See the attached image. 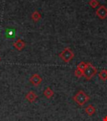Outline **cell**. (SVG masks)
Segmentation results:
<instances>
[{"label":"cell","mask_w":107,"mask_h":121,"mask_svg":"<svg viewBox=\"0 0 107 121\" xmlns=\"http://www.w3.org/2000/svg\"><path fill=\"white\" fill-rule=\"evenodd\" d=\"M73 99L78 105L83 106V105H85V104L90 100V97H89L84 91L80 90L73 97Z\"/></svg>","instance_id":"6da1fadb"},{"label":"cell","mask_w":107,"mask_h":121,"mask_svg":"<svg viewBox=\"0 0 107 121\" xmlns=\"http://www.w3.org/2000/svg\"><path fill=\"white\" fill-rule=\"evenodd\" d=\"M59 56L60 59H62L64 62H70L75 57V54H74V52L71 51L70 48L67 47L60 52Z\"/></svg>","instance_id":"7a4b0ae2"},{"label":"cell","mask_w":107,"mask_h":121,"mask_svg":"<svg viewBox=\"0 0 107 121\" xmlns=\"http://www.w3.org/2000/svg\"><path fill=\"white\" fill-rule=\"evenodd\" d=\"M95 74H97L96 67H95L91 63H87L86 67H85V71L83 72V76L85 78V79L90 80Z\"/></svg>","instance_id":"3957f363"},{"label":"cell","mask_w":107,"mask_h":121,"mask_svg":"<svg viewBox=\"0 0 107 121\" xmlns=\"http://www.w3.org/2000/svg\"><path fill=\"white\" fill-rule=\"evenodd\" d=\"M95 13L100 19H105L107 18V8L105 5H100L96 9Z\"/></svg>","instance_id":"277c9868"},{"label":"cell","mask_w":107,"mask_h":121,"mask_svg":"<svg viewBox=\"0 0 107 121\" xmlns=\"http://www.w3.org/2000/svg\"><path fill=\"white\" fill-rule=\"evenodd\" d=\"M29 82L32 83L34 86H39L42 82V78L39 74H34V75L29 78Z\"/></svg>","instance_id":"5b68a950"},{"label":"cell","mask_w":107,"mask_h":121,"mask_svg":"<svg viewBox=\"0 0 107 121\" xmlns=\"http://www.w3.org/2000/svg\"><path fill=\"white\" fill-rule=\"evenodd\" d=\"M38 95L34 93V91H29L28 93H27V94L25 95V98L28 101L29 103H34V101L37 99Z\"/></svg>","instance_id":"8992f818"},{"label":"cell","mask_w":107,"mask_h":121,"mask_svg":"<svg viewBox=\"0 0 107 121\" xmlns=\"http://www.w3.org/2000/svg\"><path fill=\"white\" fill-rule=\"evenodd\" d=\"M13 47L17 50V51H22V50L25 47V42L24 41V40L19 39V40H16V41L13 43Z\"/></svg>","instance_id":"52a82bcc"},{"label":"cell","mask_w":107,"mask_h":121,"mask_svg":"<svg viewBox=\"0 0 107 121\" xmlns=\"http://www.w3.org/2000/svg\"><path fill=\"white\" fill-rule=\"evenodd\" d=\"M85 111L89 116H91L95 113V108L92 104H90V105H88L86 108H85Z\"/></svg>","instance_id":"ba28073f"},{"label":"cell","mask_w":107,"mask_h":121,"mask_svg":"<svg viewBox=\"0 0 107 121\" xmlns=\"http://www.w3.org/2000/svg\"><path fill=\"white\" fill-rule=\"evenodd\" d=\"M44 95L45 98H51L54 96V91H53L50 87H47V88L44 91Z\"/></svg>","instance_id":"9c48e42d"},{"label":"cell","mask_w":107,"mask_h":121,"mask_svg":"<svg viewBox=\"0 0 107 121\" xmlns=\"http://www.w3.org/2000/svg\"><path fill=\"white\" fill-rule=\"evenodd\" d=\"M41 17L42 16H41V14H40V13L39 11H37V10L33 12L32 15H31V19H32L34 22H38V21L41 19Z\"/></svg>","instance_id":"30bf717a"},{"label":"cell","mask_w":107,"mask_h":121,"mask_svg":"<svg viewBox=\"0 0 107 121\" xmlns=\"http://www.w3.org/2000/svg\"><path fill=\"white\" fill-rule=\"evenodd\" d=\"M99 78L101 79L102 81H106L107 80V71L106 70H102L99 73Z\"/></svg>","instance_id":"8fae6325"},{"label":"cell","mask_w":107,"mask_h":121,"mask_svg":"<svg viewBox=\"0 0 107 121\" xmlns=\"http://www.w3.org/2000/svg\"><path fill=\"white\" fill-rule=\"evenodd\" d=\"M99 2H98L97 0H90V2H89V5L90 7L92 8V9H95L96 7L99 6Z\"/></svg>","instance_id":"7c38bea8"},{"label":"cell","mask_w":107,"mask_h":121,"mask_svg":"<svg viewBox=\"0 0 107 121\" xmlns=\"http://www.w3.org/2000/svg\"><path fill=\"white\" fill-rule=\"evenodd\" d=\"M86 66H87V63H85V62H80L77 66V68L79 69V70H80L81 72H84V71H85V67H86Z\"/></svg>","instance_id":"4fadbf2b"},{"label":"cell","mask_w":107,"mask_h":121,"mask_svg":"<svg viewBox=\"0 0 107 121\" xmlns=\"http://www.w3.org/2000/svg\"><path fill=\"white\" fill-rule=\"evenodd\" d=\"M75 77L80 78L81 77H83V72H81V71L79 70L78 68H76L75 71Z\"/></svg>","instance_id":"5bb4252c"},{"label":"cell","mask_w":107,"mask_h":121,"mask_svg":"<svg viewBox=\"0 0 107 121\" xmlns=\"http://www.w3.org/2000/svg\"><path fill=\"white\" fill-rule=\"evenodd\" d=\"M103 121H107V116H105V118L103 119Z\"/></svg>","instance_id":"9a60e30c"},{"label":"cell","mask_w":107,"mask_h":121,"mask_svg":"<svg viewBox=\"0 0 107 121\" xmlns=\"http://www.w3.org/2000/svg\"><path fill=\"white\" fill-rule=\"evenodd\" d=\"M106 71H107V70H106Z\"/></svg>","instance_id":"2e32d148"}]
</instances>
